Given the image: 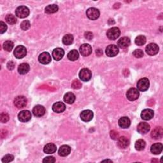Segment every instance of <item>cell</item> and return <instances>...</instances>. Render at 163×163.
Here are the masks:
<instances>
[{
  "label": "cell",
  "mask_w": 163,
  "mask_h": 163,
  "mask_svg": "<svg viewBox=\"0 0 163 163\" xmlns=\"http://www.w3.org/2000/svg\"><path fill=\"white\" fill-rule=\"evenodd\" d=\"M75 95L72 92L66 93L64 96V101L68 104H73L75 101Z\"/></svg>",
  "instance_id": "27"
},
{
  "label": "cell",
  "mask_w": 163,
  "mask_h": 163,
  "mask_svg": "<svg viewBox=\"0 0 163 163\" xmlns=\"http://www.w3.org/2000/svg\"><path fill=\"white\" fill-rule=\"evenodd\" d=\"M58 6L56 5H50L47 6L45 9V13H48V14H51V13H54L56 12H57L58 11Z\"/></svg>",
  "instance_id": "32"
},
{
  "label": "cell",
  "mask_w": 163,
  "mask_h": 163,
  "mask_svg": "<svg viewBox=\"0 0 163 163\" xmlns=\"http://www.w3.org/2000/svg\"><path fill=\"white\" fill-rule=\"evenodd\" d=\"M0 121L2 123H6L9 121V115L8 114L5 112L2 113L0 115Z\"/></svg>",
  "instance_id": "37"
},
{
  "label": "cell",
  "mask_w": 163,
  "mask_h": 163,
  "mask_svg": "<svg viewBox=\"0 0 163 163\" xmlns=\"http://www.w3.org/2000/svg\"><path fill=\"white\" fill-rule=\"evenodd\" d=\"M139 96V92L136 88H131L128 91L126 96L129 101H135L137 100Z\"/></svg>",
  "instance_id": "8"
},
{
  "label": "cell",
  "mask_w": 163,
  "mask_h": 163,
  "mask_svg": "<svg viewBox=\"0 0 163 163\" xmlns=\"http://www.w3.org/2000/svg\"><path fill=\"white\" fill-rule=\"evenodd\" d=\"M7 68L10 70H12L15 68V63L13 61L9 62L7 63Z\"/></svg>",
  "instance_id": "45"
},
{
  "label": "cell",
  "mask_w": 163,
  "mask_h": 163,
  "mask_svg": "<svg viewBox=\"0 0 163 163\" xmlns=\"http://www.w3.org/2000/svg\"><path fill=\"white\" fill-rule=\"evenodd\" d=\"M94 116V114L90 110H84L80 114V118L84 122H87L91 121Z\"/></svg>",
  "instance_id": "11"
},
{
  "label": "cell",
  "mask_w": 163,
  "mask_h": 163,
  "mask_svg": "<svg viewBox=\"0 0 163 163\" xmlns=\"http://www.w3.org/2000/svg\"><path fill=\"white\" fill-rule=\"evenodd\" d=\"M14 105L18 108H23L27 105V99L24 96H19L14 100Z\"/></svg>",
  "instance_id": "6"
},
{
  "label": "cell",
  "mask_w": 163,
  "mask_h": 163,
  "mask_svg": "<svg viewBox=\"0 0 163 163\" xmlns=\"http://www.w3.org/2000/svg\"><path fill=\"white\" fill-rule=\"evenodd\" d=\"M163 135V129L161 127H157L152 131L151 136L154 139H161Z\"/></svg>",
  "instance_id": "20"
},
{
  "label": "cell",
  "mask_w": 163,
  "mask_h": 163,
  "mask_svg": "<svg viewBox=\"0 0 163 163\" xmlns=\"http://www.w3.org/2000/svg\"><path fill=\"white\" fill-rule=\"evenodd\" d=\"M13 159H14L13 155L11 154H8V155H6L3 158L2 161L3 162H10L13 160Z\"/></svg>",
  "instance_id": "39"
},
{
  "label": "cell",
  "mask_w": 163,
  "mask_h": 163,
  "mask_svg": "<svg viewBox=\"0 0 163 163\" xmlns=\"http://www.w3.org/2000/svg\"><path fill=\"white\" fill-rule=\"evenodd\" d=\"M13 54L17 59H22L26 56L27 50L25 47L23 45H19L14 50Z\"/></svg>",
  "instance_id": "4"
},
{
  "label": "cell",
  "mask_w": 163,
  "mask_h": 163,
  "mask_svg": "<svg viewBox=\"0 0 163 163\" xmlns=\"http://www.w3.org/2000/svg\"><path fill=\"white\" fill-rule=\"evenodd\" d=\"M79 57V54L76 50H72L68 54V58L71 61H76Z\"/></svg>",
  "instance_id": "30"
},
{
  "label": "cell",
  "mask_w": 163,
  "mask_h": 163,
  "mask_svg": "<svg viewBox=\"0 0 163 163\" xmlns=\"http://www.w3.org/2000/svg\"><path fill=\"white\" fill-rule=\"evenodd\" d=\"M145 145H146V143H145V141L143 139H140L136 141L135 145V147L136 150L141 151V150H143L145 149Z\"/></svg>",
  "instance_id": "29"
},
{
  "label": "cell",
  "mask_w": 163,
  "mask_h": 163,
  "mask_svg": "<svg viewBox=\"0 0 163 163\" xmlns=\"http://www.w3.org/2000/svg\"><path fill=\"white\" fill-rule=\"evenodd\" d=\"M33 113L36 117H42L45 113V109L42 105H36L33 109Z\"/></svg>",
  "instance_id": "21"
},
{
  "label": "cell",
  "mask_w": 163,
  "mask_h": 163,
  "mask_svg": "<svg viewBox=\"0 0 163 163\" xmlns=\"http://www.w3.org/2000/svg\"><path fill=\"white\" fill-rule=\"evenodd\" d=\"M118 125H119V126L122 128H128L131 125L130 119L127 117H121L120 119L118 120Z\"/></svg>",
  "instance_id": "23"
},
{
  "label": "cell",
  "mask_w": 163,
  "mask_h": 163,
  "mask_svg": "<svg viewBox=\"0 0 163 163\" xmlns=\"http://www.w3.org/2000/svg\"><path fill=\"white\" fill-rule=\"evenodd\" d=\"M66 109V105L63 102H56L53 105V110L56 113H62Z\"/></svg>",
  "instance_id": "18"
},
{
  "label": "cell",
  "mask_w": 163,
  "mask_h": 163,
  "mask_svg": "<svg viewBox=\"0 0 163 163\" xmlns=\"http://www.w3.org/2000/svg\"><path fill=\"white\" fill-rule=\"evenodd\" d=\"M162 149H163V146L162 143H156L152 145L150 148V151L152 154L155 155H158L162 152Z\"/></svg>",
  "instance_id": "25"
},
{
  "label": "cell",
  "mask_w": 163,
  "mask_h": 163,
  "mask_svg": "<svg viewBox=\"0 0 163 163\" xmlns=\"http://www.w3.org/2000/svg\"><path fill=\"white\" fill-rule=\"evenodd\" d=\"M110 136L113 139L117 140L118 139V138H119V135H118V132L114 130V131H110Z\"/></svg>",
  "instance_id": "43"
},
{
  "label": "cell",
  "mask_w": 163,
  "mask_h": 163,
  "mask_svg": "<svg viewBox=\"0 0 163 163\" xmlns=\"http://www.w3.org/2000/svg\"><path fill=\"white\" fill-rule=\"evenodd\" d=\"M73 42V36L72 34H68L64 36L63 38V43L66 45H71Z\"/></svg>",
  "instance_id": "31"
},
{
  "label": "cell",
  "mask_w": 163,
  "mask_h": 163,
  "mask_svg": "<svg viewBox=\"0 0 163 163\" xmlns=\"http://www.w3.org/2000/svg\"><path fill=\"white\" fill-rule=\"evenodd\" d=\"M19 120L22 122H28L31 118V114L28 110H23L18 115Z\"/></svg>",
  "instance_id": "10"
},
{
  "label": "cell",
  "mask_w": 163,
  "mask_h": 163,
  "mask_svg": "<svg viewBox=\"0 0 163 163\" xmlns=\"http://www.w3.org/2000/svg\"><path fill=\"white\" fill-rule=\"evenodd\" d=\"M117 144L121 149H125L129 145V140L125 136H121L118 138Z\"/></svg>",
  "instance_id": "22"
},
{
  "label": "cell",
  "mask_w": 163,
  "mask_h": 163,
  "mask_svg": "<svg viewBox=\"0 0 163 163\" xmlns=\"http://www.w3.org/2000/svg\"><path fill=\"white\" fill-rule=\"evenodd\" d=\"M130 43L131 40L128 37H122V38H120L117 42L118 46L122 49L128 47L130 45Z\"/></svg>",
  "instance_id": "19"
},
{
  "label": "cell",
  "mask_w": 163,
  "mask_h": 163,
  "mask_svg": "<svg viewBox=\"0 0 163 163\" xmlns=\"http://www.w3.org/2000/svg\"><path fill=\"white\" fill-rule=\"evenodd\" d=\"M71 152V148L67 145H64L61 146L59 149V155L62 157L67 156Z\"/></svg>",
  "instance_id": "24"
},
{
  "label": "cell",
  "mask_w": 163,
  "mask_h": 163,
  "mask_svg": "<svg viewBox=\"0 0 163 163\" xmlns=\"http://www.w3.org/2000/svg\"><path fill=\"white\" fill-rule=\"evenodd\" d=\"M16 15L19 18H26L29 15V10L25 6H19L16 10Z\"/></svg>",
  "instance_id": "2"
},
{
  "label": "cell",
  "mask_w": 163,
  "mask_h": 163,
  "mask_svg": "<svg viewBox=\"0 0 163 163\" xmlns=\"http://www.w3.org/2000/svg\"><path fill=\"white\" fill-rule=\"evenodd\" d=\"M121 34V31L120 29L117 27H114L109 29L107 31V36L110 40H116L119 37Z\"/></svg>",
  "instance_id": "1"
},
{
  "label": "cell",
  "mask_w": 163,
  "mask_h": 163,
  "mask_svg": "<svg viewBox=\"0 0 163 163\" xmlns=\"http://www.w3.org/2000/svg\"><path fill=\"white\" fill-rule=\"evenodd\" d=\"M79 77L82 81L88 82L91 80L92 77V73L89 69L84 68L80 70L79 73Z\"/></svg>",
  "instance_id": "5"
},
{
  "label": "cell",
  "mask_w": 163,
  "mask_h": 163,
  "mask_svg": "<svg viewBox=\"0 0 163 163\" xmlns=\"http://www.w3.org/2000/svg\"><path fill=\"white\" fill-rule=\"evenodd\" d=\"M118 47L115 45H110L106 49V54L108 57H115L118 53Z\"/></svg>",
  "instance_id": "13"
},
{
  "label": "cell",
  "mask_w": 163,
  "mask_h": 163,
  "mask_svg": "<svg viewBox=\"0 0 163 163\" xmlns=\"http://www.w3.org/2000/svg\"><path fill=\"white\" fill-rule=\"evenodd\" d=\"M56 162V159L53 156L47 157L45 158H44V159L43 160V162H44V163H53V162Z\"/></svg>",
  "instance_id": "42"
},
{
  "label": "cell",
  "mask_w": 163,
  "mask_h": 163,
  "mask_svg": "<svg viewBox=\"0 0 163 163\" xmlns=\"http://www.w3.org/2000/svg\"><path fill=\"white\" fill-rule=\"evenodd\" d=\"M13 46H14L13 43L10 40H7L5 42H4V43H3L4 50H5L6 51H8V52H10L12 50V49L13 48Z\"/></svg>",
  "instance_id": "35"
},
{
  "label": "cell",
  "mask_w": 163,
  "mask_h": 163,
  "mask_svg": "<svg viewBox=\"0 0 163 163\" xmlns=\"http://www.w3.org/2000/svg\"><path fill=\"white\" fill-rule=\"evenodd\" d=\"M80 53L82 56L87 57L92 53V47L89 44L84 43L80 47Z\"/></svg>",
  "instance_id": "12"
},
{
  "label": "cell",
  "mask_w": 163,
  "mask_h": 163,
  "mask_svg": "<svg viewBox=\"0 0 163 163\" xmlns=\"http://www.w3.org/2000/svg\"><path fill=\"white\" fill-rule=\"evenodd\" d=\"M133 56L136 58H141L143 56V52L141 49H136L133 52Z\"/></svg>",
  "instance_id": "40"
},
{
  "label": "cell",
  "mask_w": 163,
  "mask_h": 163,
  "mask_svg": "<svg viewBox=\"0 0 163 163\" xmlns=\"http://www.w3.org/2000/svg\"><path fill=\"white\" fill-rule=\"evenodd\" d=\"M30 23H29V20H24L22 22V23L20 24V27L24 31H26L27 29L30 27Z\"/></svg>",
  "instance_id": "36"
},
{
  "label": "cell",
  "mask_w": 163,
  "mask_h": 163,
  "mask_svg": "<svg viewBox=\"0 0 163 163\" xmlns=\"http://www.w3.org/2000/svg\"><path fill=\"white\" fill-rule=\"evenodd\" d=\"M159 47L157 44L154 43L149 44L145 48L146 53L150 56H154L157 54L159 52Z\"/></svg>",
  "instance_id": "7"
},
{
  "label": "cell",
  "mask_w": 163,
  "mask_h": 163,
  "mask_svg": "<svg viewBox=\"0 0 163 163\" xmlns=\"http://www.w3.org/2000/svg\"><path fill=\"white\" fill-rule=\"evenodd\" d=\"M84 35H85V38L89 40H91L93 38V34L91 32H85Z\"/></svg>",
  "instance_id": "44"
},
{
  "label": "cell",
  "mask_w": 163,
  "mask_h": 163,
  "mask_svg": "<svg viewBox=\"0 0 163 163\" xmlns=\"http://www.w3.org/2000/svg\"><path fill=\"white\" fill-rule=\"evenodd\" d=\"M53 57L56 61H59L64 56V51L61 48H56L53 51Z\"/></svg>",
  "instance_id": "17"
},
{
  "label": "cell",
  "mask_w": 163,
  "mask_h": 163,
  "mask_svg": "<svg viewBox=\"0 0 163 163\" xmlns=\"http://www.w3.org/2000/svg\"><path fill=\"white\" fill-rule=\"evenodd\" d=\"M150 125L147 122H141L138 125L137 130L140 134H146L150 131Z\"/></svg>",
  "instance_id": "15"
},
{
  "label": "cell",
  "mask_w": 163,
  "mask_h": 163,
  "mask_svg": "<svg viewBox=\"0 0 163 163\" xmlns=\"http://www.w3.org/2000/svg\"><path fill=\"white\" fill-rule=\"evenodd\" d=\"M96 54H97L98 56H100L101 54H103V51L101 49H98V50H96Z\"/></svg>",
  "instance_id": "46"
},
{
  "label": "cell",
  "mask_w": 163,
  "mask_h": 163,
  "mask_svg": "<svg viewBox=\"0 0 163 163\" xmlns=\"http://www.w3.org/2000/svg\"><path fill=\"white\" fill-rule=\"evenodd\" d=\"M7 29V26L6 24L3 23V21H1V23H0V33L3 34L5 32H6Z\"/></svg>",
  "instance_id": "41"
},
{
  "label": "cell",
  "mask_w": 163,
  "mask_h": 163,
  "mask_svg": "<svg viewBox=\"0 0 163 163\" xmlns=\"http://www.w3.org/2000/svg\"><path fill=\"white\" fill-rule=\"evenodd\" d=\"M154 111L151 109H145L143 110L142 114H141V117L143 120L145 121H149L153 118L154 117Z\"/></svg>",
  "instance_id": "16"
},
{
  "label": "cell",
  "mask_w": 163,
  "mask_h": 163,
  "mask_svg": "<svg viewBox=\"0 0 163 163\" xmlns=\"http://www.w3.org/2000/svg\"><path fill=\"white\" fill-rule=\"evenodd\" d=\"M150 85V83H149V80H148V78H143L142 79H140L137 83V88H138V90L140 91H146L147 90H148V89H149Z\"/></svg>",
  "instance_id": "3"
},
{
  "label": "cell",
  "mask_w": 163,
  "mask_h": 163,
  "mask_svg": "<svg viewBox=\"0 0 163 163\" xmlns=\"http://www.w3.org/2000/svg\"><path fill=\"white\" fill-rule=\"evenodd\" d=\"M38 61L43 64H47L51 61V56L49 53L44 52L39 56Z\"/></svg>",
  "instance_id": "14"
},
{
  "label": "cell",
  "mask_w": 163,
  "mask_h": 163,
  "mask_svg": "<svg viewBox=\"0 0 163 163\" xmlns=\"http://www.w3.org/2000/svg\"><path fill=\"white\" fill-rule=\"evenodd\" d=\"M71 87L74 89H79L82 87V83L78 80H75L71 84Z\"/></svg>",
  "instance_id": "38"
},
{
  "label": "cell",
  "mask_w": 163,
  "mask_h": 163,
  "mask_svg": "<svg viewBox=\"0 0 163 163\" xmlns=\"http://www.w3.org/2000/svg\"><path fill=\"white\" fill-rule=\"evenodd\" d=\"M100 11L96 8H89L86 12L87 17L91 20H96L100 17Z\"/></svg>",
  "instance_id": "9"
},
{
  "label": "cell",
  "mask_w": 163,
  "mask_h": 163,
  "mask_svg": "<svg viewBox=\"0 0 163 163\" xmlns=\"http://www.w3.org/2000/svg\"><path fill=\"white\" fill-rule=\"evenodd\" d=\"M135 43L138 46H142L144 44L146 43V38L145 36L143 35H139L136 38H135Z\"/></svg>",
  "instance_id": "33"
},
{
  "label": "cell",
  "mask_w": 163,
  "mask_h": 163,
  "mask_svg": "<svg viewBox=\"0 0 163 163\" xmlns=\"http://www.w3.org/2000/svg\"><path fill=\"white\" fill-rule=\"evenodd\" d=\"M5 20L7 23L9 24H14L17 23V19L12 14H8L5 17Z\"/></svg>",
  "instance_id": "34"
},
{
  "label": "cell",
  "mask_w": 163,
  "mask_h": 163,
  "mask_svg": "<svg viewBox=\"0 0 163 163\" xmlns=\"http://www.w3.org/2000/svg\"><path fill=\"white\" fill-rule=\"evenodd\" d=\"M56 150H57L56 145L52 143L47 144L45 147H44V149H43L44 152L48 154H54V152H56Z\"/></svg>",
  "instance_id": "26"
},
{
  "label": "cell",
  "mask_w": 163,
  "mask_h": 163,
  "mask_svg": "<svg viewBox=\"0 0 163 163\" xmlns=\"http://www.w3.org/2000/svg\"><path fill=\"white\" fill-rule=\"evenodd\" d=\"M30 69L29 65L27 63H22L18 67V71L20 75H25L27 73Z\"/></svg>",
  "instance_id": "28"
}]
</instances>
